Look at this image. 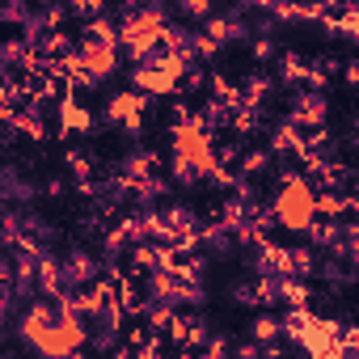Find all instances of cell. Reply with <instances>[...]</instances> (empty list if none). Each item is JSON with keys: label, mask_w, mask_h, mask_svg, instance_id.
Listing matches in <instances>:
<instances>
[{"label": "cell", "mask_w": 359, "mask_h": 359, "mask_svg": "<svg viewBox=\"0 0 359 359\" xmlns=\"http://www.w3.org/2000/svg\"><path fill=\"white\" fill-rule=\"evenodd\" d=\"M22 338L43 355V359H72L81 346H85V325L76 313H64L47 300H34L26 313H22Z\"/></svg>", "instance_id": "obj_1"}, {"label": "cell", "mask_w": 359, "mask_h": 359, "mask_svg": "<svg viewBox=\"0 0 359 359\" xmlns=\"http://www.w3.org/2000/svg\"><path fill=\"white\" fill-rule=\"evenodd\" d=\"M271 220H279L287 233H309L317 224V191L304 173L283 177V187L271 199Z\"/></svg>", "instance_id": "obj_2"}, {"label": "cell", "mask_w": 359, "mask_h": 359, "mask_svg": "<svg viewBox=\"0 0 359 359\" xmlns=\"http://www.w3.org/2000/svg\"><path fill=\"white\" fill-rule=\"evenodd\" d=\"M161 34H165V13L161 9H131L114 26V39L123 43V51L140 64L161 51Z\"/></svg>", "instance_id": "obj_3"}, {"label": "cell", "mask_w": 359, "mask_h": 359, "mask_svg": "<svg viewBox=\"0 0 359 359\" xmlns=\"http://www.w3.org/2000/svg\"><path fill=\"white\" fill-rule=\"evenodd\" d=\"M182 76H187V60H177V55H169V51L148 55V60L131 72L135 89H144V93H173L177 85H182Z\"/></svg>", "instance_id": "obj_4"}, {"label": "cell", "mask_w": 359, "mask_h": 359, "mask_svg": "<svg viewBox=\"0 0 359 359\" xmlns=\"http://www.w3.org/2000/svg\"><path fill=\"white\" fill-rule=\"evenodd\" d=\"M76 60H81L85 76L97 85L102 76H110V72L118 68V47H114V43H97V39H85V43H81V51H76Z\"/></svg>", "instance_id": "obj_5"}, {"label": "cell", "mask_w": 359, "mask_h": 359, "mask_svg": "<svg viewBox=\"0 0 359 359\" xmlns=\"http://www.w3.org/2000/svg\"><path fill=\"white\" fill-rule=\"evenodd\" d=\"M325 114H330V102H325L321 93H300L287 123H292L296 131H317V127H325Z\"/></svg>", "instance_id": "obj_6"}, {"label": "cell", "mask_w": 359, "mask_h": 359, "mask_svg": "<svg viewBox=\"0 0 359 359\" xmlns=\"http://www.w3.org/2000/svg\"><path fill=\"white\" fill-rule=\"evenodd\" d=\"M144 97L140 93H114L110 102H106V118L110 123H123L127 131H140V123H144Z\"/></svg>", "instance_id": "obj_7"}, {"label": "cell", "mask_w": 359, "mask_h": 359, "mask_svg": "<svg viewBox=\"0 0 359 359\" xmlns=\"http://www.w3.org/2000/svg\"><path fill=\"white\" fill-rule=\"evenodd\" d=\"M250 334H254V346H275V342H279V334H283V325H279V317L262 313V317H254Z\"/></svg>", "instance_id": "obj_8"}, {"label": "cell", "mask_w": 359, "mask_h": 359, "mask_svg": "<svg viewBox=\"0 0 359 359\" xmlns=\"http://www.w3.org/2000/svg\"><path fill=\"white\" fill-rule=\"evenodd\" d=\"M271 55H275V43H271V34L254 39V60H271Z\"/></svg>", "instance_id": "obj_9"}, {"label": "cell", "mask_w": 359, "mask_h": 359, "mask_svg": "<svg viewBox=\"0 0 359 359\" xmlns=\"http://www.w3.org/2000/svg\"><path fill=\"white\" fill-rule=\"evenodd\" d=\"M182 13H187V18H212V5H203V0H187Z\"/></svg>", "instance_id": "obj_10"}, {"label": "cell", "mask_w": 359, "mask_h": 359, "mask_svg": "<svg viewBox=\"0 0 359 359\" xmlns=\"http://www.w3.org/2000/svg\"><path fill=\"white\" fill-rule=\"evenodd\" d=\"M0 342H5V330H0Z\"/></svg>", "instance_id": "obj_11"}]
</instances>
